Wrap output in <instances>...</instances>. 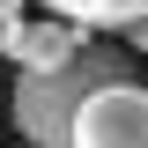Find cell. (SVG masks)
Listing matches in <instances>:
<instances>
[{
    "label": "cell",
    "mask_w": 148,
    "mask_h": 148,
    "mask_svg": "<svg viewBox=\"0 0 148 148\" xmlns=\"http://www.w3.org/2000/svg\"><path fill=\"white\" fill-rule=\"evenodd\" d=\"M45 8L67 15V22H82V30H126V22L148 15V0H45Z\"/></svg>",
    "instance_id": "277c9868"
},
{
    "label": "cell",
    "mask_w": 148,
    "mask_h": 148,
    "mask_svg": "<svg viewBox=\"0 0 148 148\" xmlns=\"http://www.w3.org/2000/svg\"><path fill=\"white\" fill-rule=\"evenodd\" d=\"M111 82H141V52H119V45H82L67 67L22 74L15 82V133L30 148H74V111L89 104Z\"/></svg>",
    "instance_id": "6da1fadb"
},
{
    "label": "cell",
    "mask_w": 148,
    "mask_h": 148,
    "mask_svg": "<svg viewBox=\"0 0 148 148\" xmlns=\"http://www.w3.org/2000/svg\"><path fill=\"white\" fill-rule=\"evenodd\" d=\"M74 148H148V89L111 82L74 111Z\"/></svg>",
    "instance_id": "7a4b0ae2"
},
{
    "label": "cell",
    "mask_w": 148,
    "mask_h": 148,
    "mask_svg": "<svg viewBox=\"0 0 148 148\" xmlns=\"http://www.w3.org/2000/svg\"><path fill=\"white\" fill-rule=\"evenodd\" d=\"M8 15H22V0H0V22H8Z\"/></svg>",
    "instance_id": "5b68a950"
},
{
    "label": "cell",
    "mask_w": 148,
    "mask_h": 148,
    "mask_svg": "<svg viewBox=\"0 0 148 148\" xmlns=\"http://www.w3.org/2000/svg\"><path fill=\"white\" fill-rule=\"evenodd\" d=\"M89 37H82V22H67V15H45V22H22V37H15V67L22 74H45V67H67L74 52H82Z\"/></svg>",
    "instance_id": "3957f363"
}]
</instances>
